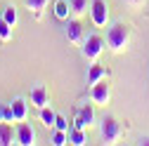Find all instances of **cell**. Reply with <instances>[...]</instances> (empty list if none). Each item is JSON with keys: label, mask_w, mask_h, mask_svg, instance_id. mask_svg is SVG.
<instances>
[{"label": "cell", "mask_w": 149, "mask_h": 146, "mask_svg": "<svg viewBox=\"0 0 149 146\" xmlns=\"http://www.w3.org/2000/svg\"><path fill=\"white\" fill-rule=\"evenodd\" d=\"M130 24H125V21H116L114 26H109V31H107V47H109V52H114V54H121V52H125L128 50V45H130Z\"/></svg>", "instance_id": "1"}, {"label": "cell", "mask_w": 149, "mask_h": 146, "mask_svg": "<svg viewBox=\"0 0 149 146\" xmlns=\"http://www.w3.org/2000/svg\"><path fill=\"white\" fill-rule=\"evenodd\" d=\"M100 137L104 144H118L123 137V125L114 116H104L100 123Z\"/></svg>", "instance_id": "2"}, {"label": "cell", "mask_w": 149, "mask_h": 146, "mask_svg": "<svg viewBox=\"0 0 149 146\" xmlns=\"http://www.w3.org/2000/svg\"><path fill=\"white\" fill-rule=\"evenodd\" d=\"M104 38L102 35H97V33H92V35H88V38L83 40V45H81V54L88 59V61H97L100 59V54L104 52Z\"/></svg>", "instance_id": "3"}, {"label": "cell", "mask_w": 149, "mask_h": 146, "mask_svg": "<svg viewBox=\"0 0 149 146\" xmlns=\"http://www.w3.org/2000/svg\"><path fill=\"white\" fill-rule=\"evenodd\" d=\"M109 99H111V85H109L107 78L90 87V104L92 106H107Z\"/></svg>", "instance_id": "4"}, {"label": "cell", "mask_w": 149, "mask_h": 146, "mask_svg": "<svg viewBox=\"0 0 149 146\" xmlns=\"http://www.w3.org/2000/svg\"><path fill=\"white\" fill-rule=\"evenodd\" d=\"M90 19L97 28H104L109 24V7L104 0H90Z\"/></svg>", "instance_id": "5"}, {"label": "cell", "mask_w": 149, "mask_h": 146, "mask_svg": "<svg viewBox=\"0 0 149 146\" xmlns=\"http://www.w3.org/2000/svg\"><path fill=\"white\" fill-rule=\"evenodd\" d=\"M92 125H95V108H92L90 104L81 106L76 111V118H73V127H78V130H90Z\"/></svg>", "instance_id": "6"}, {"label": "cell", "mask_w": 149, "mask_h": 146, "mask_svg": "<svg viewBox=\"0 0 149 146\" xmlns=\"http://www.w3.org/2000/svg\"><path fill=\"white\" fill-rule=\"evenodd\" d=\"M36 141H38V134H36V127L31 123H19L17 125V144L22 146H33Z\"/></svg>", "instance_id": "7"}, {"label": "cell", "mask_w": 149, "mask_h": 146, "mask_svg": "<svg viewBox=\"0 0 149 146\" xmlns=\"http://www.w3.org/2000/svg\"><path fill=\"white\" fill-rule=\"evenodd\" d=\"M66 40L71 45H83V26H81V19L76 17H69L66 19Z\"/></svg>", "instance_id": "8"}, {"label": "cell", "mask_w": 149, "mask_h": 146, "mask_svg": "<svg viewBox=\"0 0 149 146\" xmlns=\"http://www.w3.org/2000/svg\"><path fill=\"white\" fill-rule=\"evenodd\" d=\"M29 101H31V106H33V108H38V111H40L43 106H47V104H50L47 87H45V85H36L31 92H29Z\"/></svg>", "instance_id": "9"}, {"label": "cell", "mask_w": 149, "mask_h": 146, "mask_svg": "<svg viewBox=\"0 0 149 146\" xmlns=\"http://www.w3.org/2000/svg\"><path fill=\"white\" fill-rule=\"evenodd\" d=\"M12 116H14V123H24L26 118H29V101L24 99V97H17V99H12Z\"/></svg>", "instance_id": "10"}, {"label": "cell", "mask_w": 149, "mask_h": 146, "mask_svg": "<svg viewBox=\"0 0 149 146\" xmlns=\"http://www.w3.org/2000/svg\"><path fill=\"white\" fill-rule=\"evenodd\" d=\"M104 78H109V68L102 66V64H97V61H92V66L88 68V85L92 87L95 83H100Z\"/></svg>", "instance_id": "11"}, {"label": "cell", "mask_w": 149, "mask_h": 146, "mask_svg": "<svg viewBox=\"0 0 149 146\" xmlns=\"http://www.w3.org/2000/svg\"><path fill=\"white\" fill-rule=\"evenodd\" d=\"M17 141V130H12L10 123H0V146H12Z\"/></svg>", "instance_id": "12"}, {"label": "cell", "mask_w": 149, "mask_h": 146, "mask_svg": "<svg viewBox=\"0 0 149 146\" xmlns=\"http://www.w3.org/2000/svg\"><path fill=\"white\" fill-rule=\"evenodd\" d=\"M69 5H71V17H76V19H81L90 12L88 0H69Z\"/></svg>", "instance_id": "13"}, {"label": "cell", "mask_w": 149, "mask_h": 146, "mask_svg": "<svg viewBox=\"0 0 149 146\" xmlns=\"http://www.w3.org/2000/svg\"><path fill=\"white\" fill-rule=\"evenodd\" d=\"M38 118H40L43 127H47V130H50V127H54V120H57V113H54L52 108H50V104H47V106H43L40 111H38Z\"/></svg>", "instance_id": "14"}, {"label": "cell", "mask_w": 149, "mask_h": 146, "mask_svg": "<svg viewBox=\"0 0 149 146\" xmlns=\"http://www.w3.org/2000/svg\"><path fill=\"white\" fill-rule=\"evenodd\" d=\"M54 17L62 21H66L69 17H71V5H69V0H57L54 3Z\"/></svg>", "instance_id": "15"}, {"label": "cell", "mask_w": 149, "mask_h": 146, "mask_svg": "<svg viewBox=\"0 0 149 146\" xmlns=\"http://www.w3.org/2000/svg\"><path fill=\"white\" fill-rule=\"evenodd\" d=\"M69 144H73V146H83V144H88L85 130H78V127H71V130H69Z\"/></svg>", "instance_id": "16"}, {"label": "cell", "mask_w": 149, "mask_h": 146, "mask_svg": "<svg viewBox=\"0 0 149 146\" xmlns=\"http://www.w3.org/2000/svg\"><path fill=\"white\" fill-rule=\"evenodd\" d=\"M26 3V7L36 14V17H43V12L47 10V5H50V0H24Z\"/></svg>", "instance_id": "17"}, {"label": "cell", "mask_w": 149, "mask_h": 146, "mask_svg": "<svg viewBox=\"0 0 149 146\" xmlns=\"http://www.w3.org/2000/svg\"><path fill=\"white\" fill-rule=\"evenodd\" d=\"M3 19L14 28V26H17V21H19V14H17V10L10 5V7H5V10H3Z\"/></svg>", "instance_id": "18"}, {"label": "cell", "mask_w": 149, "mask_h": 146, "mask_svg": "<svg viewBox=\"0 0 149 146\" xmlns=\"http://www.w3.org/2000/svg\"><path fill=\"white\" fill-rule=\"evenodd\" d=\"M0 40H3V43H10L12 40V26L3 19V17H0Z\"/></svg>", "instance_id": "19"}, {"label": "cell", "mask_w": 149, "mask_h": 146, "mask_svg": "<svg viewBox=\"0 0 149 146\" xmlns=\"http://www.w3.org/2000/svg\"><path fill=\"white\" fill-rule=\"evenodd\" d=\"M52 144H54V146H64V144H69V132L54 130V134H52Z\"/></svg>", "instance_id": "20"}, {"label": "cell", "mask_w": 149, "mask_h": 146, "mask_svg": "<svg viewBox=\"0 0 149 146\" xmlns=\"http://www.w3.org/2000/svg\"><path fill=\"white\" fill-rule=\"evenodd\" d=\"M54 130H62V132H69L71 127H69V120L64 118V116H59L57 113V120H54Z\"/></svg>", "instance_id": "21"}, {"label": "cell", "mask_w": 149, "mask_h": 146, "mask_svg": "<svg viewBox=\"0 0 149 146\" xmlns=\"http://www.w3.org/2000/svg\"><path fill=\"white\" fill-rule=\"evenodd\" d=\"M144 3H147V0H125V5H130L133 10H142Z\"/></svg>", "instance_id": "22"}, {"label": "cell", "mask_w": 149, "mask_h": 146, "mask_svg": "<svg viewBox=\"0 0 149 146\" xmlns=\"http://www.w3.org/2000/svg\"><path fill=\"white\" fill-rule=\"evenodd\" d=\"M5 108H7V104H0V123H5Z\"/></svg>", "instance_id": "23"}, {"label": "cell", "mask_w": 149, "mask_h": 146, "mask_svg": "<svg viewBox=\"0 0 149 146\" xmlns=\"http://www.w3.org/2000/svg\"><path fill=\"white\" fill-rule=\"evenodd\" d=\"M140 144H142V146H149V137H142V139H140Z\"/></svg>", "instance_id": "24"}]
</instances>
